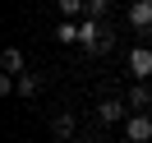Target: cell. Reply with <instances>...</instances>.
Returning a JSON list of instances; mask_svg holds the SVG:
<instances>
[{
    "instance_id": "obj_12",
    "label": "cell",
    "mask_w": 152,
    "mask_h": 143,
    "mask_svg": "<svg viewBox=\"0 0 152 143\" xmlns=\"http://www.w3.org/2000/svg\"><path fill=\"white\" fill-rule=\"evenodd\" d=\"M88 5V19H106L111 14V0H83Z\"/></svg>"
},
{
    "instance_id": "obj_9",
    "label": "cell",
    "mask_w": 152,
    "mask_h": 143,
    "mask_svg": "<svg viewBox=\"0 0 152 143\" xmlns=\"http://www.w3.org/2000/svg\"><path fill=\"white\" fill-rule=\"evenodd\" d=\"M56 42H60V46H78V19H60Z\"/></svg>"
},
{
    "instance_id": "obj_11",
    "label": "cell",
    "mask_w": 152,
    "mask_h": 143,
    "mask_svg": "<svg viewBox=\"0 0 152 143\" xmlns=\"http://www.w3.org/2000/svg\"><path fill=\"white\" fill-rule=\"evenodd\" d=\"M83 14H88L83 0H60V19H83Z\"/></svg>"
},
{
    "instance_id": "obj_8",
    "label": "cell",
    "mask_w": 152,
    "mask_h": 143,
    "mask_svg": "<svg viewBox=\"0 0 152 143\" xmlns=\"http://www.w3.org/2000/svg\"><path fill=\"white\" fill-rule=\"evenodd\" d=\"M148 106H152V88L134 78V88H129V111H148Z\"/></svg>"
},
{
    "instance_id": "obj_10",
    "label": "cell",
    "mask_w": 152,
    "mask_h": 143,
    "mask_svg": "<svg viewBox=\"0 0 152 143\" xmlns=\"http://www.w3.org/2000/svg\"><path fill=\"white\" fill-rule=\"evenodd\" d=\"M14 92H19V97H37L42 92V78L37 74H19V78H14Z\"/></svg>"
},
{
    "instance_id": "obj_3",
    "label": "cell",
    "mask_w": 152,
    "mask_h": 143,
    "mask_svg": "<svg viewBox=\"0 0 152 143\" xmlns=\"http://www.w3.org/2000/svg\"><path fill=\"white\" fill-rule=\"evenodd\" d=\"M124 139L129 143H152V115L148 111H134L129 120H124Z\"/></svg>"
},
{
    "instance_id": "obj_5",
    "label": "cell",
    "mask_w": 152,
    "mask_h": 143,
    "mask_svg": "<svg viewBox=\"0 0 152 143\" xmlns=\"http://www.w3.org/2000/svg\"><path fill=\"white\" fill-rule=\"evenodd\" d=\"M129 74L138 78V83H148V74H152V46H134L129 51Z\"/></svg>"
},
{
    "instance_id": "obj_6",
    "label": "cell",
    "mask_w": 152,
    "mask_h": 143,
    "mask_svg": "<svg viewBox=\"0 0 152 143\" xmlns=\"http://www.w3.org/2000/svg\"><path fill=\"white\" fill-rule=\"evenodd\" d=\"M51 134H56L60 143H65V139H74V134H78V120H74V115H69V111H60L56 120H51Z\"/></svg>"
},
{
    "instance_id": "obj_1",
    "label": "cell",
    "mask_w": 152,
    "mask_h": 143,
    "mask_svg": "<svg viewBox=\"0 0 152 143\" xmlns=\"http://www.w3.org/2000/svg\"><path fill=\"white\" fill-rule=\"evenodd\" d=\"M115 46V32H111V23L106 19H78V51L83 56H106V51Z\"/></svg>"
},
{
    "instance_id": "obj_4",
    "label": "cell",
    "mask_w": 152,
    "mask_h": 143,
    "mask_svg": "<svg viewBox=\"0 0 152 143\" xmlns=\"http://www.w3.org/2000/svg\"><path fill=\"white\" fill-rule=\"evenodd\" d=\"M129 28L152 32V0H129Z\"/></svg>"
},
{
    "instance_id": "obj_7",
    "label": "cell",
    "mask_w": 152,
    "mask_h": 143,
    "mask_svg": "<svg viewBox=\"0 0 152 143\" xmlns=\"http://www.w3.org/2000/svg\"><path fill=\"white\" fill-rule=\"evenodd\" d=\"M0 69H5V74H28V65H23V51L5 46V51H0Z\"/></svg>"
},
{
    "instance_id": "obj_2",
    "label": "cell",
    "mask_w": 152,
    "mask_h": 143,
    "mask_svg": "<svg viewBox=\"0 0 152 143\" xmlns=\"http://www.w3.org/2000/svg\"><path fill=\"white\" fill-rule=\"evenodd\" d=\"M129 102H115V97H102V102H97V120H102V125H124V120H129Z\"/></svg>"
}]
</instances>
